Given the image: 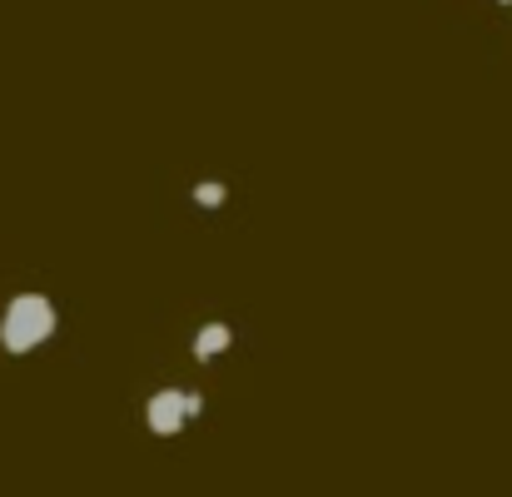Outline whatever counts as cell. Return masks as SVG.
Masks as SVG:
<instances>
[{"label": "cell", "mask_w": 512, "mask_h": 497, "mask_svg": "<svg viewBox=\"0 0 512 497\" xmlns=\"http://www.w3.org/2000/svg\"><path fill=\"white\" fill-rule=\"evenodd\" d=\"M55 329H60L55 304H50L45 294L25 289V294H15V299L5 304V314H0V348H5L10 358H25V353H35L40 343H50Z\"/></svg>", "instance_id": "obj_1"}, {"label": "cell", "mask_w": 512, "mask_h": 497, "mask_svg": "<svg viewBox=\"0 0 512 497\" xmlns=\"http://www.w3.org/2000/svg\"><path fill=\"white\" fill-rule=\"evenodd\" d=\"M199 413H204V393H194V388H160L145 398V428L155 438H179L184 423Z\"/></svg>", "instance_id": "obj_2"}, {"label": "cell", "mask_w": 512, "mask_h": 497, "mask_svg": "<svg viewBox=\"0 0 512 497\" xmlns=\"http://www.w3.org/2000/svg\"><path fill=\"white\" fill-rule=\"evenodd\" d=\"M229 348H234V329H229V324H219V319L194 333V358H199V363H214V358H219V353H229Z\"/></svg>", "instance_id": "obj_3"}, {"label": "cell", "mask_w": 512, "mask_h": 497, "mask_svg": "<svg viewBox=\"0 0 512 497\" xmlns=\"http://www.w3.org/2000/svg\"><path fill=\"white\" fill-rule=\"evenodd\" d=\"M189 199H194V204H199V209H219V204H224V199H229V189H224V184H219V179H199V184H194V189H189Z\"/></svg>", "instance_id": "obj_4"}, {"label": "cell", "mask_w": 512, "mask_h": 497, "mask_svg": "<svg viewBox=\"0 0 512 497\" xmlns=\"http://www.w3.org/2000/svg\"><path fill=\"white\" fill-rule=\"evenodd\" d=\"M498 5H512V0H498Z\"/></svg>", "instance_id": "obj_5"}]
</instances>
